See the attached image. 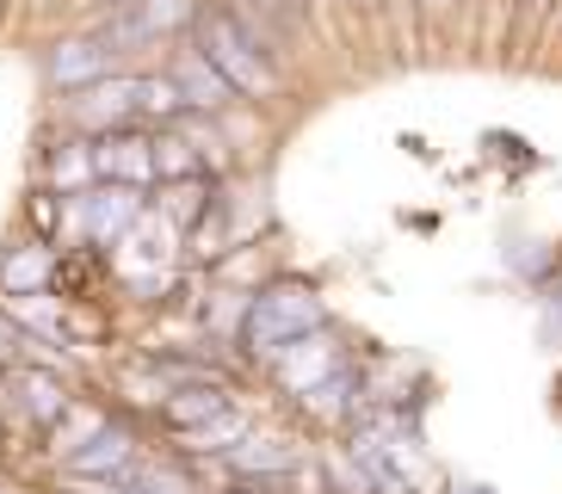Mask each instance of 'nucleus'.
<instances>
[{
  "instance_id": "1",
  "label": "nucleus",
  "mask_w": 562,
  "mask_h": 494,
  "mask_svg": "<svg viewBox=\"0 0 562 494\" xmlns=\"http://www.w3.org/2000/svg\"><path fill=\"white\" fill-rule=\"evenodd\" d=\"M186 37H192V49H199L204 63L235 87L241 105H279V99L291 93V81H284V56L254 32L248 19L235 13L229 0H204Z\"/></svg>"
},
{
  "instance_id": "2",
  "label": "nucleus",
  "mask_w": 562,
  "mask_h": 494,
  "mask_svg": "<svg viewBox=\"0 0 562 494\" xmlns=\"http://www.w3.org/2000/svg\"><path fill=\"white\" fill-rule=\"evenodd\" d=\"M334 322L328 296L310 272H272V279L254 291V310H248V328H241V364L248 371H266V364L291 352L297 340L322 334Z\"/></svg>"
},
{
  "instance_id": "3",
  "label": "nucleus",
  "mask_w": 562,
  "mask_h": 494,
  "mask_svg": "<svg viewBox=\"0 0 562 494\" xmlns=\"http://www.w3.org/2000/svg\"><path fill=\"white\" fill-rule=\"evenodd\" d=\"M352 352H359V346H352V334L340 328V322H328L322 334H310V340H297L291 352H279V359L266 364L260 378L272 383V390H279L284 408H297L303 395L322 390V383H328L334 371H340V364L352 359Z\"/></svg>"
},
{
  "instance_id": "4",
  "label": "nucleus",
  "mask_w": 562,
  "mask_h": 494,
  "mask_svg": "<svg viewBox=\"0 0 562 494\" xmlns=\"http://www.w3.org/2000/svg\"><path fill=\"white\" fill-rule=\"evenodd\" d=\"M315 458V445L303 427H254L248 439L235 445L229 458L216 463V482H254V476H297L303 463Z\"/></svg>"
},
{
  "instance_id": "5",
  "label": "nucleus",
  "mask_w": 562,
  "mask_h": 494,
  "mask_svg": "<svg viewBox=\"0 0 562 494\" xmlns=\"http://www.w3.org/2000/svg\"><path fill=\"white\" fill-rule=\"evenodd\" d=\"M112 75H124V56H117V49L105 44L93 25L63 32L50 49H44V81H50V93H63V99H75V93H87V87L112 81Z\"/></svg>"
},
{
  "instance_id": "6",
  "label": "nucleus",
  "mask_w": 562,
  "mask_h": 494,
  "mask_svg": "<svg viewBox=\"0 0 562 494\" xmlns=\"http://www.w3.org/2000/svg\"><path fill=\"white\" fill-rule=\"evenodd\" d=\"M63 124L81 131V136H105V131H124V124H143V68H124L112 81L63 99Z\"/></svg>"
},
{
  "instance_id": "7",
  "label": "nucleus",
  "mask_w": 562,
  "mask_h": 494,
  "mask_svg": "<svg viewBox=\"0 0 562 494\" xmlns=\"http://www.w3.org/2000/svg\"><path fill=\"white\" fill-rule=\"evenodd\" d=\"M143 451H149V445H143V427H136L131 414H117L81 458H68L63 470H50V476H63V482H124L136 463H143Z\"/></svg>"
},
{
  "instance_id": "8",
  "label": "nucleus",
  "mask_w": 562,
  "mask_h": 494,
  "mask_svg": "<svg viewBox=\"0 0 562 494\" xmlns=\"http://www.w3.org/2000/svg\"><path fill=\"white\" fill-rule=\"evenodd\" d=\"M37 186H50L56 198H87L100 186V155H93V136L81 131H50L37 148Z\"/></svg>"
},
{
  "instance_id": "9",
  "label": "nucleus",
  "mask_w": 562,
  "mask_h": 494,
  "mask_svg": "<svg viewBox=\"0 0 562 494\" xmlns=\"http://www.w3.org/2000/svg\"><path fill=\"white\" fill-rule=\"evenodd\" d=\"M93 155H100V180L105 186L155 192V131L149 124H124V131L93 136Z\"/></svg>"
},
{
  "instance_id": "10",
  "label": "nucleus",
  "mask_w": 562,
  "mask_h": 494,
  "mask_svg": "<svg viewBox=\"0 0 562 494\" xmlns=\"http://www.w3.org/2000/svg\"><path fill=\"white\" fill-rule=\"evenodd\" d=\"M167 75L180 81V93H186V112H199V117H229L241 99H235V87L216 75L211 63H204L199 49H192V37H180V44L167 49Z\"/></svg>"
},
{
  "instance_id": "11",
  "label": "nucleus",
  "mask_w": 562,
  "mask_h": 494,
  "mask_svg": "<svg viewBox=\"0 0 562 494\" xmlns=\"http://www.w3.org/2000/svg\"><path fill=\"white\" fill-rule=\"evenodd\" d=\"M63 247L37 242V235H13L0 247V296H50Z\"/></svg>"
},
{
  "instance_id": "12",
  "label": "nucleus",
  "mask_w": 562,
  "mask_h": 494,
  "mask_svg": "<svg viewBox=\"0 0 562 494\" xmlns=\"http://www.w3.org/2000/svg\"><path fill=\"white\" fill-rule=\"evenodd\" d=\"M260 427V414L248 408V402H235L229 414H216L211 427H199V433H180V439H167L161 451H173L180 463H192V470H216V463L229 458L235 445L248 439V433Z\"/></svg>"
},
{
  "instance_id": "13",
  "label": "nucleus",
  "mask_w": 562,
  "mask_h": 494,
  "mask_svg": "<svg viewBox=\"0 0 562 494\" xmlns=\"http://www.w3.org/2000/svg\"><path fill=\"white\" fill-rule=\"evenodd\" d=\"M112 420H117V408L105 402V395H81V402H75V408H68L63 420H56V427L37 439V458L50 463V470H63V463H68V458H81V451L100 439Z\"/></svg>"
},
{
  "instance_id": "14",
  "label": "nucleus",
  "mask_w": 562,
  "mask_h": 494,
  "mask_svg": "<svg viewBox=\"0 0 562 494\" xmlns=\"http://www.w3.org/2000/svg\"><path fill=\"white\" fill-rule=\"evenodd\" d=\"M235 402H241V390H235V383H192V390L167 395V408L155 414V427H161V439H180V433L211 427L216 414H229Z\"/></svg>"
},
{
  "instance_id": "15",
  "label": "nucleus",
  "mask_w": 562,
  "mask_h": 494,
  "mask_svg": "<svg viewBox=\"0 0 562 494\" xmlns=\"http://www.w3.org/2000/svg\"><path fill=\"white\" fill-rule=\"evenodd\" d=\"M216 192H223V180H211V173H199V180H167V186H155L149 192V204L173 223L180 235H192L204 223V211L216 204Z\"/></svg>"
},
{
  "instance_id": "16",
  "label": "nucleus",
  "mask_w": 562,
  "mask_h": 494,
  "mask_svg": "<svg viewBox=\"0 0 562 494\" xmlns=\"http://www.w3.org/2000/svg\"><path fill=\"white\" fill-rule=\"evenodd\" d=\"M124 489L131 494H204V482H199V470L180 463L173 451H143V463L124 476Z\"/></svg>"
},
{
  "instance_id": "17",
  "label": "nucleus",
  "mask_w": 562,
  "mask_h": 494,
  "mask_svg": "<svg viewBox=\"0 0 562 494\" xmlns=\"http://www.w3.org/2000/svg\"><path fill=\"white\" fill-rule=\"evenodd\" d=\"M199 173H211V167H204V155L192 148V136H186L180 124L155 131V186H167V180H199ZM211 180H216V173H211Z\"/></svg>"
},
{
  "instance_id": "18",
  "label": "nucleus",
  "mask_w": 562,
  "mask_h": 494,
  "mask_svg": "<svg viewBox=\"0 0 562 494\" xmlns=\"http://www.w3.org/2000/svg\"><path fill=\"white\" fill-rule=\"evenodd\" d=\"M25 235L63 247V235H68V198H56L50 186H32V192H25Z\"/></svg>"
},
{
  "instance_id": "19",
  "label": "nucleus",
  "mask_w": 562,
  "mask_h": 494,
  "mask_svg": "<svg viewBox=\"0 0 562 494\" xmlns=\"http://www.w3.org/2000/svg\"><path fill=\"white\" fill-rule=\"evenodd\" d=\"M414 7H420V19L432 25V19H451V13L463 7V0H414Z\"/></svg>"
},
{
  "instance_id": "20",
  "label": "nucleus",
  "mask_w": 562,
  "mask_h": 494,
  "mask_svg": "<svg viewBox=\"0 0 562 494\" xmlns=\"http://www.w3.org/2000/svg\"><path fill=\"white\" fill-rule=\"evenodd\" d=\"M347 13H359V19H371V13H383V0H340Z\"/></svg>"
}]
</instances>
